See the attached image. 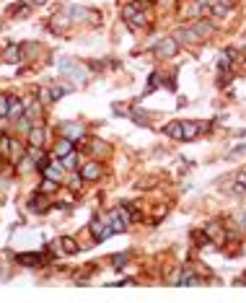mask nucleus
Segmentation results:
<instances>
[{
    "mask_svg": "<svg viewBox=\"0 0 246 303\" xmlns=\"http://www.w3.org/2000/svg\"><path fill=\"white\" fill-rule=\"evenodd\" d=\"M68 13L73 21H86V13H88V8H81V5H70L68 8Z\"/></svg>",
    "mask_w": 246,
    "mask_h": 303,
    "instance_id": "a211bd4d",
    "label": "nucleus"
},
{
    "mask_svg": "<svg viewBox=\"0 0 246 303\" xmlns=\"http://www.w3.org/2000/svg\"><path fill=\"white\" fill-rule=\"evenodd\" d=\"M42 174L44 179H52V182H62V176H65V166L57 163V161H49L47 166L42 168Z\"/></svg>",
    "mask_w": 246,
    "mask_h": 303,
    "instance_id": "39448f33",
    "label": "nucleus"
},
{
    "mask_svg": "<svg viewBox=\"0 0 246 303\" xmlns=\"http://www.w3.org/2000/svg\"><path fill=\"white\" fill-rule=\"evenodd\" d=\"M81 176L83 182H96L98 176H101V166H98V161H88L81 166Z\"/></svg>",
    "mask_w": 246,
    "mask_h": 303,
    "instance_id": "0eeeda50",
    "label": "nucleus"
},
{
    "mask_svg": "<svg viewBox=\"0 0 246 303\" xmlns=\"http://www.w3.org/2000/svg\"><path fill=\"white\" fill-rule=\"evenodd\" d=\"M202 280H199L195 272H189V269H184V272H179L176 277V285H199Z\"/></svg>",
    "mask_w": 246,
    "mask_h": 303,
    "instance_id": "ddd939ff",
    "label": "nucleus"
},
{
    "mask_svg": "<svg viewBox=\"0 0 246 303\" xmlns=\"http://www.w3.org/2000/svg\"><path fill=\"white\" fill-rule=\"evenodd\" d=\"M130 259V254H119V256H111V262H114V267H122Z\"/></svg>",
    "mask_w": 246,
    "mask_h": 303,
    "instance_id": "b1692460",
    "label": "nucleus"
},
{
    "mask_svg": "<svg viewBox=\"0 0 246 303\" xmlns=\"http://www.w3.org/2000/svg\"><path fill=\"white\" fill-rule=\"evenodd\" d=\"M62 166H65V168H75V166H78V155H75V153L62 155Z\"/></svg>",
    "mask_w": 246,
    "mask_h": 303,
    "instance_id": "4be33fe9",
    "label": "nucleus"
},
{
    "mask_svg": "<svg viewBox=\"0 0 246 303\" xmlns=\"http://www.w3.org/2000/svg\"><path fill=\"white\" fill-rule=\"evenodd\" d=\"M199 132H202V125H197V122H192V119H182V135H184V143H192Z\"/></svg>",
    "mask_w": 246,
    "mask_h": 303,
    "instance_id": "6e6552de",
    "label": "nucleus"
},
{
    "mask_svg": "<svg viewBox=\"0 0 246 303\" xmlns=\"http://www.w3.org/2000/svg\"><path fill=\"white\" fill-rule=\"evenodd\" d=\"M21 54H24V47H18V44H16V47H8V50L3 52V60H5V62H18Z\"/></svg>",
    "mask_w": 246,
    "mask_h": 303,
    "instance_id": "2eb2a0df",
    "label": "nucleus"
},
{
    "mask_svg": "<svg viewBox=\"0 0 246 303\" xmlns=\"http://www.w3.org/2000/svg\"><path fill=\"white\" fill-rule=\"evenodd\" d=\"M68 91H70V88H52V96H54V99H60V96H65Z\"/></svg>",
    "mask_w": 246,
    "mask_h": 303,
    "instance_id": "a878e982",
    "label": "nucleus"
},
{
    "mask_svg": "<svg viewBox=\"0 0 246 303\" xmlns=\"http://www.w3.org/2000/svg\"><path fill=\"white\" fill-rule=\"evenodd\" d=\"M16 259L24 262L26 267H39V264H42V256H39V254H18Z\"/></svg>",
    "mask_w": 246,
    "mask_h": 303,
    "instance_id": "dca6fc26",
    "label": "nucleus"
},
{
    "mask_svg": "<svg viewBox=\"0 0 246 303\" xmlns=\"http://www.w3.org/2000/svg\"><path fill=\"white\" fill-rule=\"evenodd\" d=\"M39 96H42V101L47 104V101H54V96H52V91L49 88H39Z\"/></svg>",
    "mask_w": 246,
    "mask_h": 303,
    "instance_id": "5701e85b",
    "label": "nucleus"
},
{
    "mask_svg": "<svg viewBox=\"0 0 246 303\" xmlns=\"http://www.w3.org/2000/svg\"><path fill=\"white\" fill-rule=\"evenodd\" d=\"M60 73H62V75H68V78H73V81H78V83H83L86 78H88L86 67H83V65H78V62H75V60H70V57L60 60Z\"/></svg>",
    "mask_w": 246,
    "mask_h": 303,
    "instance_id": "f03ea898",
    "label": "nucleus"
},
{
    "mask_svg": "<svg viewBox=\"0 0 246 303\" xmlns=\"http://www.w3.org/2000/svg\"><path fill=\"white\" fill-rule=\"evenodd\" d=\"M8 109H10V96H0V119L8 117Z\"/></svg>",
    "mask_w": 246,
    "mask_h": 303,
    "instance_id": "412c9836",
    "label": "nucleus"
},
{
    "mask_svg": "<svg viewBox=\"0 0 246 303\" xmlns=\"http://www.w3.org/2000/svg\"><path fill=\"white\" fill-rule=\"evenodd\" d=\"M31 210H34V212H44V210H47L49 205H47V200H44L42 195H37L34 200H31V205H29Z\"/></svg>",
    "mask_w": 246,
    "mask_h": 303,
    "instance_id": "6ab92c4d",
    "label": "nucleus"
},
{
    "mask_svg": "<svg viewBox=\"0 0 246 303\" xmlns=\"http://www.w3.org/2000/svg\"><path fill=\"white\" fill-rule=\"evenodd\" d=\"M163 132L169 135V138H174V140H184V135H182V119L169 122V125L163 127Z\"/></svg>",
    "mask_w": 246,
    "mask_h": 303,
    "instance_id": "9b49d317",
    "label": "nucleus"
},
{
    "mask_svg": "<svg viewBox=\"0 0 246 303\" xmlns=\"http://www.w3.org/2000/svg\"><path fill=\"white\" fill-rule=\"evenodd\" d=\"M236 192L241 195V192H246V174H241L239 176V184H236Z\"/></svg>",
    "mask_w": 246,
    "mask_h": 303,
    "instance_id": "393cba45",
    "label": "nucleus"
},
{
    "mask_svg": "<svg viewBox=\"0 0 246 303\" xmlns=\"http://www.w3.org/2000/svg\"><path fill=\"white\" fill-rule=\"evenodd\" d=\"M195 31H197L199 37L205 39V37H210V34L215 31V26H212V24H207V21H197V24H195Z\"/></svg>",
    "mask_w": 246,
    "mask_h": 303,
    "instance_id": "f3484780",
    "label": "nucleus"
},
{
    "mask_svg": "<svg viewBox=\"0 0 246 303\" xmlns=\"http://www.w3.org/2000/svg\"><path fill=\"white\" fill-rule=\"evenodd\" d=\"M60 244H62V252H65V254H75V252H78V244L70 239V236H65V239H60Z\"/></svg>",
    "mask_w": 246,
    "mask_h": 303,
    "instance_id": "aec40b11",
    "label": "nucleus"
},
{
    "mask_svg": "<svg viewBox=\"0 0 246 303\" xmlns=\"http://www.w3.org/2000/svg\"><path fill=\"white\" fill-rule=\"evenodd\" d=\"M150 3H153V0H150Z\"/></svg>",
    "mask_w": 246,
    "mask_h": 303,
    "instance_id": "c85d7f7f",
    "label": "nucleus"
},
{
    "mask_svg": "<svg viewBox=\"0 0 246 303\" xmlns=\"http://www.w3.org/2000/svg\"><path fill=\"white\" fill-rule=\"evenodd\" d=\"M24 114H26V104H24V99H10L8 117H10V119H21Z\"/></svg>",
    "mask_w": 246,
    "mask_h": 303,
    "instance_id": "1a4fd4ad",
    "label": "nucleus"
},
{
    "mask_svg": "<svg viewBox=\"0 0 246 303\" xmlns=\"http://www.w3.org/2000/svg\"><path fill=\"white\" fill-rule=\"evenodd\" d=\"M68 153H73V140H70V138L57 140V145H54V155H57V158H62V155H68Z\"/></svg>",
    "mask_w": 246,
    "mask_h": 303,
    "instance_id": "4468645a",
    "label": "nucleus"
},
{
    "mask_svg": "<svg viewBox=\"0 0 246 303\" xmlns=\"http://www.w3.org/2000/svg\"><path fill=\"white\" fill-rule=\"evenodd\" d=\"M244 153H246V145H241V148H236V151H231L228 158H236V155H244Z\"/></svg>",
    "mask_w": 246,
    "mask_h": 303,
    "instance_id": "bb28decb",
    "label": "nucleus"
},
{
    "mask_svg": "<svg viewBox=\"0 0 246 303\" xmlns=\"http://www.w3.org/2000/svg\"><path fill=\"white\" fill-rule=\"evenodd\" d=\"M62 130H65V135H68L73 143H75L78 138H86V127H83V125H73V122H65Z\"/></svg>",
    "mask_w": 246,
    "mask_h": 303,
    "instance_id": "9d476101",
    "label": "nucleus"
},
{
    "mask_svg": "<svg viewBox=\"0 0 246 303\" xmlns=\"http://www.w3.org/2000/svg\"><path fill=\"white\" fill-rule=\"evenodd\" d=\"M29 145H31V148H42V145H44V130L42 127H31L29 130Z\"/></svg>",
    "mask_w": 246,
    "mask_h": 303,
    "instance_id": "f8f14e48",
    "label": "nucleus"
},
{
    "mask_svg": "<svg viewBox=\"0 0 246 303\" xmlns=\"http://www.w3.org/2000/svg\"><path fill=\"white\" fill-rule=\"evenodd\" d=\"M241 228H246V212H244V215H241Z\"/></svg>",
    "mask_w": 246,
    "mask_h": 303,
    "instance_id": "cd10ccee",
    "label": "nucleus"
},
{
    "mask_svg": "<svg viewBox=\"0 0 246 303\" xmlns=\"http://www.w3.org/2000/svg\"><path fill=\"white\" fill-rule=\"evenodd\" d=\"M176 52H179V42H176V37H163L161 44L155 47V54H158V57H163V60L176 57Z\"/></svg>",
    "mask_w": 246,
    "mask_h": 303,
    "instance_id": "20e7f679",
    "label": "nucleus"
},
{
    "mask_svg": "<svg viewBox=\"0 0 246 303\" xmlns=\"http://www.w3.org/2000/svg\"><path fill=\"white\" fill-rule=\"evenodd\" d=\"M176 42H182V44H197V42H202V37L195 31V26H184V29H179L176 34Z\"/></svg>",
    "mask_w": 246,
    "mask_h": 303,
    "instance_id": "423d86ee",
    "label": "nucleus"
},
{
    "mask_svg": "<svg viewBox=\"0 0 246 303\" xmlns=\"http://www.w3.org/2000/svg\"><path fill=\"white\" fill-rule=\"evenodd\" d=\"M88 228H91V236H94V239H98V241H104V239H109V236L114 233V228H111V223L106 218H94Z\"/></svg>",
    "mask_w": 246,
    "mask_h": 303,
    "instance_id": "7ed1b4c3",
    "label": "nucleus"
},
{
    "mask_svg": "<svg viewBox=\"0 0 246 303\" xmlns=\"http://www.w3.org/2000/svg\"><path fill=\"white\" fill-rule=\"evenodd\" d=\"M122 21H125V24H127L132 31H140V29L148 26V16L143 13V8H140L138 3L122 8Z\"/></svg>",
    "mask_w": 246,
    "mask_h": 303,
    "instance_id": "f257e3e1",
    "label": "nucleus"
}]
</instances>
